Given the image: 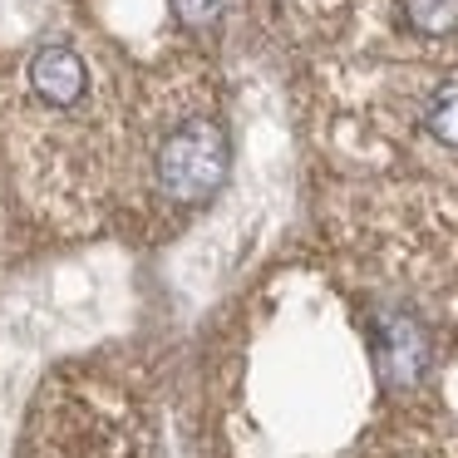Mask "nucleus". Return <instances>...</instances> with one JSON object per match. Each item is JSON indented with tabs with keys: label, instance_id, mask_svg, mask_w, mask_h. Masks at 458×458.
I'll return each instance as SVG.
<instances>
[{
	"label": "nucleus",
	"instance_id": "nucleus-1",
	"mask_svg": "<svg viewBox=\"0 0 458 458\" xmlns=\"http://www.w3.org/2000/svg\"><path fill=\"white\" fill-rule=\"evenodd\" d=\"M153 173H158L163 198L173 202H208L222 192L232 173V139L217 119L208 114H188V119L168 123L153 148Z\"/></svg>",
	"mask_w": 458,
	"mask_h": 458
},
{
	"label": "nucleus",
	"instance_id": "nucleus-4",
	"mask_svg": "<svg viewBox=\"0 0 458 458\" xmlns=\"http://www.w3.org/2000/svg\"><path fill=\"white\" fill-rule=\"evenodd\" d=\"M404 21L428 40H444L458 30V0H404Z\"/></svg>",
	"mask_w": 458,
	"mask_h": 458
},
{
	"label": "nucleus",
	"instance_id": "nucleus-2",
	"mask_svg": "<svg viewBox=\"0 0 458 458\" xmlns=\"http://www.w3.org/2000/svg\"><path fill=\"white\" fill-rule=\"evenodd\" d=\"M25 80H30V89L40 104L70 109V104H80L84 89H89V64H84V55L74 50V45H45V50L30 55Z\"/></svg>",
	"mask_w": 458,
	"mask_h": 458
},
{
	"label": "nucleus",
	"instance_id": "nucleus-3",
	"mask_svg": "<svg viewBox=\"0 0 458 458\" xmlns=\"http://www.w3.org/2000/svg\"><path fill=\"white\" fill-rule=\"evenodd\" d=\"M424 355H428L424 330H419L414 320H389V326H385V350H379L385 375L399 379V385H409V379L424 369Z\"/></svg>",
	"mask_w": 458,
	"mask_h": 458
},
{
	"label": "nucleus",
	"instance_id": "nucleus-6",
	"mask_svg": "<svg viewBox=\"0 0 458 458\" xmlns=\"http://www.w3.org/2000/svg\"><path fill=\"white\" fill-rule=\"evenodd\" d=\"M173 5H178L182 25H192V30H208L222 15V0H173Z\"/></svg>",
	"mask_w": 458,
	"mask_h": 458
},
{
	"label": "nucleus",
	"instance_id": "nucleus-5",
	"mask_svg": "<svg viewBox=\"0 0 458 458\" xmlns=\"http://www.w3.org/2000/svg\"><path fill=\"white\" fill-rule=\"evenodd\" d=\"M424 123H428V133H434L444 148H458V84H444V89L428 99Z\"/></svg>",
	"mask_w": 458,
	"mask_h": 458
}]
</instances>
